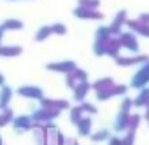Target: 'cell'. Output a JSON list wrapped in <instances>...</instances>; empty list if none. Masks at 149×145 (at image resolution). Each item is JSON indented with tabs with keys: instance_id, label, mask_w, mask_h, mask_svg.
Returning a JSON list of instances; mask_svg holds the SVG:
<instances>
[{
	"instance_id": "obj_14",
	"label": "cell",
	"mask_w": 149,
	"mask_h": 145,
	"mask_svg": "<svg viewBox=\"0 0 149 145\" xmlns=\"http://www.w3.org/2000/svg\"><path fill=\"white\" fill-rule=\"evenodd\" d=\"M51 28L49 26H44V28H40L39 32H37V40H44V39H47L49 35H51Z\"/></svg>"
},
{
	"instance_id": "obj_9",
	"label": "cell",
	"mask_w": 149,
	"mask_h": 145,
	"mask_svg": "<svg viewBox=\"0 0 149 145\" xmlns=\"http://www.w3.org/2000/svg\"><path fill=\"white\" fill-rule=\"evenodd\" d=\"M128 114H119V117H118V121H116V129H126L128 128Z\"/></svg>"
},
{
	"instance_id": "obj_15",
	"label": "cell",
	"mask_w": 149,
	"mask_h": 145,
	"mask_svg": "<svg viewBox=\"0 0 149 145\" xmlns=\"http://www.w3.org/2000/svg\"><path fill=\"white\" fill-rule=\"evenodd\" d=\"M130 107H132V102L130 100H125L121 103V114H128L130 112Z\"/></svg>"
},
{
	"instance_id": "obj_16",
	"label": "cell",
	"mask_w": 149,
	"mask_h": 145,
	"mask_svg": "<svg viewBox=\"0 0 149 145\" xmlns=\"http://www.w3.org/2000/svg\"><path fill=\"white\" fill-rule=\"evenodd\" d=\"M105 136H107V131H105V129H102V131H98V133H95V135H93V140H95V142H100V140H104Z\"/></svg>"
},
{
	"instance_id": "obj_2",
	"label": "cell",
	"mask_w": 149,
	"mask_h": 145,
	"mask_svg": "<svg viewBox=\"0 0 149 145\" xmlns=\"http://www.w3.org/2000/svg\"><path fill=\"white\" fill-rule=\"evenodd\" d=\"M121 44L123 46H126L130 51H137V42H135V37L132 35V33H125V35H121Z\"/></svg>"
},
{
	"instance_id": "obj_13",
	"label": "cell",
	"mask_w": 149,
	"mask_h": 145,
	"mask_svg": "<svg viewBox=\"0 0 149 145\" xmlns=\"http://www.w3.org/2000/svg\"><path fill=\"white\" fill-rule=\"evenodd\" d=\"M86 93H88V84L86 82H81L79 88H77V91H76V100H83Z\"/></svg>"
},
{
	"instance_id": "obj_19",
	"label": "cell",
	"mask_w": 149,
	"mask_h": 145,
	"mask_svg": "<svg viewBox=\"0 0 149 145\" xmlns=\"http://www.w3.org/2000/svg\"><path fill=\"white\" fill-rule=\"evenodd\" d=\"M53 32H58V33H65V26L63 25H54V28H51Z\"/></svg>"
},
{
	"instance_id": "obj_12",
	"label": "cell",
	"mask_w": 149,
	"mask_h": 145,
	"mask_svg": "<svg viewBox=\"0 0 149 145\" xmlns=\"http://www.w3.org/2000/svg\"><path fill=\"white\" fill-rule=\"evenodd\" d=\"M11 93H13V91H11L9 88H4L2 95H0V96H2V98H0V107H2V108L9 103V100H11Z\"/></svg>"
},
{
	"instance_id": "obj_11",
	"label": "cell",
	"mask_w": 149,
	"mask_h": 145,
	"mask_svg": "<svg viewBox=\"0 0 149 145\" xmlns=\"http://www.w3.org/2000/svg\"><path fill=\"white\" fill-rule=\"evenodd\" d=\"M2 26H4V28H9V30H21V28H23V23L18 21V19H9V21H6Z\"/></svg>"
},
{
	"instance_id": "obj_4",
	"label": "cell",
	"mask_w": 149,
	"mask_h": 145,
	"mask_svg": "<svg viewBox=\"0 0 149 145\" xmlns=\"http://www.w3.org/2000/svg\"><path fill=\"white\" fill-rule=\"evenodd\" d=\"M49 70H58V72H70V70H74L76 68V65L74 63H70V61H65V63H53V65H49L47 66Z\"/></svg>"
},
{
	"instance_id": "obj_18",
	"label": "cell",
	"mask_w": 149,
	"mask_h": 145,
	"mask_svg": "<svg viewBox=\"0 0 149 145\" xmlns=\"http://www.w3.org/2000/svg\"><path fill=\"white\" fill-rule=\"evenodd\" d=\"M81 108H74V112H72V121L74 122H79V115H81Z\"/></svg>"
},
{
	"instance_id": "obj_17",
	"label": "cell",
	"mask_w": 149,
	"mask_h": 145,
	"mask_svg": "<svg viewBox=\"0 0 149 145\" xmlns=\"http://www.w3.org/2000/svg\"><path fill=\"white\" fill-rule=\"evenodd\" d=\"M81 110H83V112L86 110V112H90V114H95V112H97V110H95V107H93V105H90V103H83Z\"/></svg>"
},
{
	"instance_id": "obj_6",
	"label": "cell",
	"mask_w": 149,
	"mask_h": 145,
	"mask_svg": "<svg viewBox=\"0 0 149 145\" xmlns=\"http://www.w3.org/2000/svg\"><path fill=\"white\" fill-rule=\"evenodd\" d=\"M140 61H147V56H137V58H119L118 63L119 65H135Z\"/></svg>"
},
{
	"instance_id": "obj_8",
	"label": "cell",
	"mask_w": 149,
	"mask_h": 145,
	"mask_svg": "<svg viewBox=\"0 0 149 145\" xmlns=\"http://www.w3.org/2000/svg\"><path fill=\"white\" fill-rule=\"evenodd\" d=\"M77 128H79V135H88L90 129H91V121L88 117L86 119H81L79 124H77Z\"/></svg>"
},
{
	"instance_id": "obj_20",
	"label": "cell",
	"mask_w": 149,
	"mask_h": 145,
	"mask_svg": "<svg viewBox=\"0 0 149 145\" xmlns=\"http://www.w3.org/2000/svg\"><path fill=\"white\" fill-rule=\"evenodd\" d=\"M4 30H6L4 26H0V40H2V35H4Z\"/></svg>"
},
{
	"instance_id": "obj_21",
	"label": "cell",
	"mask_w": 149,
	"mask_h": 145,
	"mask_svg": "<svg viewBox=\"0 0 149 145\" xmlns=\"http://www.w3.org/2000/svg\"><path fill=\"white\" fill-rule=\"evenodd\" d=\"M0 84H4V75H0Z\"/></svg>"
},
{
	"instance_id": "obj_7",
	"label": "cell",
	"mask_w": 149,
	"mask_h": 145,
	"mask_svg": "<svg viewBox=\"0 0 149 145\" xmlns=\"http://www.w3.org/2000/svg\"><path fill=\"white\" fill-rule=\"evenodd\" d=\"M137 107H144V105H147L149 103V89H142L140 91V95H139V98L133 102Z\"/></svg>"
},
{
	"instance_id": "obj_10",
	"label": "cell",
	"mask_w": 149,
	"mask_h": 145,
	"mask_svg": "<svg viewBox=\"0 0 149 145\" xmlns=\"http://www.w3.org/2000/svg\"><path fill=\"white\" fill-rule=\"evenodd\" d=\"M21 52V47H0V54L2 56H18Z\"/></svg>"
},
{
	"instance_id": "obj_3",
	"label": "cell",
	"mask_w": 149,
	"mask_h": 145,
	"mask_svg": "<svg viewBox=\"0 0 149 145\" xmlns=\"http://www.w3.org/2000/svg\"><path fill=\"white\" fill-rule=\"evenodd\" d=\"M19 95H23L26 98H40L42 96V91L39 88H21L19 89Z\"/></svg>"
},
{
	"instance_id": "obj_5",
	"label": "cell",
	"mask_w": 149,
	"mask_h": 145,
	"mask_svg": "<svg viewBox=\"0 0 149 145\" xmlns=\"http://www.w3.org/2000/svg\"><path fill=\"white\" fill-rule=\"evenodd\" d=\"M14 128H16L18 131H25V129H28V128H30V119H28L26 115L14 119Z\"/></svg>"
},
{
	"instance_id": "obj_1",
	"label": "cell",
	"mask_w": 149,
	"mask_h": 145,
	"mask_svg": "<svg viewBox=\"0 0 149 145\" xmlns=\"http://www.w3.org/2000/svg\"><path fill=\"white\" fill-rule=\"evenodd\" d=\"M147 82H149V63L144 65V66L137 72V74L133 75L132 86H133V88H144Z\"/></svg>"
}]
</instances>
